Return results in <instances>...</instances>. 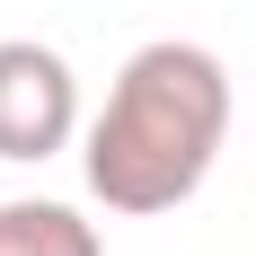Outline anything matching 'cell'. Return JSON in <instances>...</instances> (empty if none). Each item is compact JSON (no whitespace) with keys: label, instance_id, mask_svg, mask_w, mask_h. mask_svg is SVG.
Listing matches in <instances>:
<instances>
[{"label":"cell","instance_id":"cell-1","mask_svg":"<svg viewBox=\"0 0 256 256\" xmlns=\"http://www.w3.org/2000/svg\"><path fill=\"white\" fill-rule=\"evenodd\" d=\"M230 115H238V98H230L221 53L186 44V36L142 44L115 71L98 124H88V150H80L88 194L106 212H132V221L142 212H177L212 177V159L230 142Z\"/></svg>","mask_w":256,"mask_h":256},{"label":"cell","instance_id":"cell-2","mask_svg":"<svg viewBox=\"0 0 256 256\" xmlns=\"http://www.w3.org/2000/svg\"><path fill=\"white\" fill-rule=\"evenodd\" d=\"M71 132H80V80H71V62L53 44H36V36H9V44H0V159L36 168V159L71 150Z\"/></svg>","mask_w":256,"mask_h":256},{"label":"cell","instance_id":"cell-3","mask_svg":"<svg viewBox=\"0 0 256 256\" xmlns=\"http://www.w3.org/2000/svg\"><path fill=\"white\" fill-rule=\"evenodd\" d=\"M0 256H106V238H98V221H80L71 204L18 194V204H0Z\"/></svg>","mask_w":256,"mask_h":256}]
</instances>
